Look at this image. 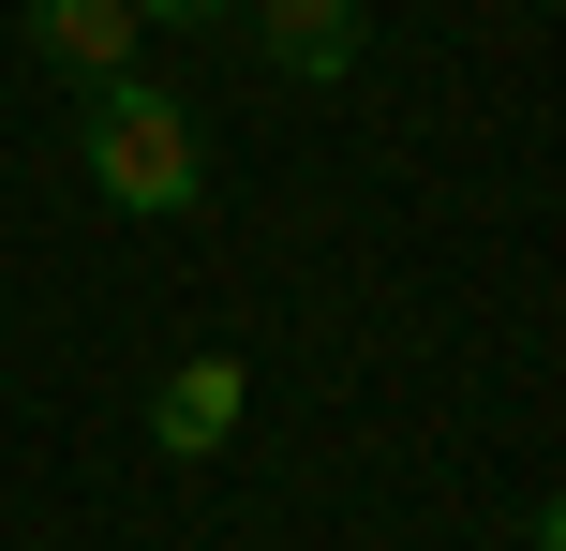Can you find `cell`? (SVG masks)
Returning <instances> with one entry per match:
<instances>
[{
	"instance_id": "1",
	"label": "cell",
	"mask_w": 566,
	"mask_h": 551,
	"mask_svg": "<svg viewBox=\"0 0 566 551\" xmlns=\"http://www.w3.org/2000/svg\"><path fill=\"white\" fill-rule=\"evenodd\" d=\"M75 165H90V194H105L119 224H179V209L209 194V149H195V105H179V89H149V75L90 89V135H75Z\"/></svg>"
},
{
	"instance_id": "5",
	"label": "cell",
	"mask_w": 566,
	"mask_h": 551,
	"mask_svg": "<svg viewBox=\"0 0 566 551\" xmlns=\"http://www.w3.org/2000/svg\"><path fill=\"white\" fill-rule=\"evenodd\" d=\"M209 15H239V0H135V30H209Z\"/></svg>"
},
{
	"instance_id": "3",
	"label": "cell",
	"mask_w": 566,
	"mask_h": 551,
	"mask_svg": "<svg viewBox=\"0 0 566 551\" xmlns=\"http://www.w3.org/2000/svg\"><path fill=\"white\" fill-rule=\"evenodd\" d=\"M30 45H45L60 75L119 89V75H135V0H30Z\"/></svg>"
},
{
	"instance_id": "2",
	"label": "cell",
	"mask_w": 566,
	"mask_h": 551,
	"mask_svg": "<svg viewBox=\"0 0 566 551\" xmlns=\"http://www.w3.org/2000/svg\"><path fill=\"white\" fill-rule=\"evenodd\" d=\"M239 403H254V373H239V343H195L165 388H149V447L165 463H209V447L239 433Z\"/></svg>"
},
{
	"instance_id": "4",
	"label": "cell",
	"mask_w": 566,
	"mask_h": 551,
	"mask_svg": "<svg viewBox=\"0 0 566 551\" xmlns=\"http://www.w3.org/2000/svg\"><path fill=\"white\" fill-rule=\"evenodd\" d=\"M254 45L298 89H328V75H358V0H254Z\"/></svg>"
}]
</instances>
